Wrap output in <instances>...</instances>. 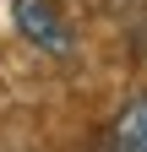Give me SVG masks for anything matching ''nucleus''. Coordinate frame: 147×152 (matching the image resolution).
<instances>
[{
  "mask_svg": "<svg viewBox=\"0 0 147 152\" xmlns=\"http://www.w3.org/2000/svg\"><path fill=\"white\" fill-rule=\"evenodd\" d=\"M11 22H16V33H22L27 44H38L54 60H71V54H76V33H71L65 11L54 6V0H11Z\"/></svg>",
  "mask_w": 147,
  "mask_h": 152,
  "instance_id": "obj_1",
  "label": "nucleus"
},
{
  "mask_svg": "<svg viewBox=\"0 0 147 152\" xmlns=\"http://www.w3.org/2000/svg\"><path fill=\"white\" fill-rule=\"evenodd\" d=\"M109 141H115V152H147V92H136V98L115 114Z\"/></svg>",
  "mask_w": 147,
  "mask_h": 152,
  "instance_id": "obj_2",
  "label": "nucleus"
}]
</instances>
